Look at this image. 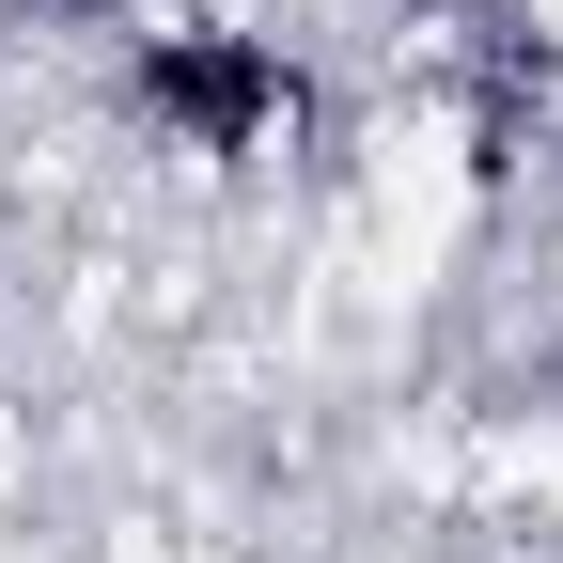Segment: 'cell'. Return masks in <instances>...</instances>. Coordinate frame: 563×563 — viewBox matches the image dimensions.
Here are the masks:
<instances>
[{"label": "cell", "mask_w": 563, "mask_h": 563, "mask_svg": "<svg viewBox=\"0 0 563 563\" xmlns=\"http://www.w3.org/2000/svg\"><path fill=\"white\" fill-rule=\"evenodd\" d=\"M0 16H125V0H0Z\"/></svg>", "instance_id": "obj_2"}, {"label": "cell", "mask_w": 563, "mask_h": 563, "mask_svg": "<svg viewBox=\"0 0 563 563\" xmlns=\"http://www.w3.org/2000/svg\"><path fill=\"white\" fill-rule=\"evenodd\" d=\"M141 110L203 157H251V141L298 125V79H282L266 32H141Z\"/></svg>", "instance_id": "obj_1"}]
</instances>
